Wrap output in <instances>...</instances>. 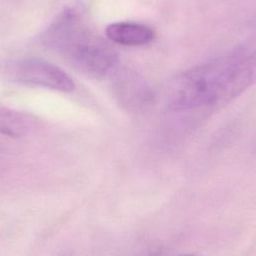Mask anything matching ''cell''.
Returning <instances> with one entry per match:
<instances>
[{"label": "cell", "mask_w": 256, "mask_h": 256, "mask_svg": "<svg viewBox=\"0 0 256 256\" xmlns=\"http://www.w3.org/2000/svg\"><path fill=\"white\" fill-rule=\"evenodd\" d=\"M29 130L28 119L20 112L0 105V152H8Z\"/></svg>", "instance_id": "cell-6"}, {"label": "cell", "mask_w": 256, "mask_h": 256, "mask_svg": "<svg viewBox=\"0 0 256 256\" xmlns=\"http://www.w3.org/2000/svg\"><path fill=\"white\" fill-rule=\"evenodd\" d=\"M10 77L19 83L43 87L64 93L75 89L72 78L60 67L39 58H25L14 61L7 68Z\"/></svg>", "instance_id": "cell-3"}, {"label": "cell", "mask_w": 256, "mask_h": 256, "mask_svg": "<svg viewBox=\"0 0 256 256\" xmlns=\"http://www.w3.org/2000/svg\"><path fill=\"white\" fill-rule=\"evenodd\" d=\"M41 39L48 49L89 77L103 78L117 67L118 54L114 47L90 29L76 9L63 10Z\"/></svg>", "instance_id": "cell-2"}, {"label": "cell", "mask_w": 256, "mask_h": 256, "mask_svg": "<svg viewBox=\"0 0 256 256\" xmlns=\"http://www.w3.org/2000/svg\"><path fill=\"white\" fill-rule=\"evenodd\" d=\"M254 75V53L237 48L180 74L168 89V106L189 111L223 105L246 90Z\"/></svg>", "instance_id": "cell-1"}, {"label": "cell", "mask_w": 256, "mask_h": 256, "mask_svg": "<svg viewBox=\"0 0 256 256\" xmlns=\"http://www.w3.org/2000/svg\"><path fill=\"white\" fill-rule=\"evenodd\" d=\"M105 34L111 42L123 46H143L151 43L156 37L154 29L150 26L130 21L109 24Z\"/></svg>", "instance_id": "cell-5"}, {"label": "cell", "mask_w": 256, "mask_h": 256, "mask_svg": "<svg viewBox=\"0 0 256 256\" xmlns=\"http://www.w3.org/2000/svg\"><path fill=\"white\" fill-rule=\"evenodd\" d=\"M113 88L116 97L129 109H140L149 105L153 94L148 84L134 72L116 71Z\"/></svg>", "instance_id": "cell-4"}]
</instances>
